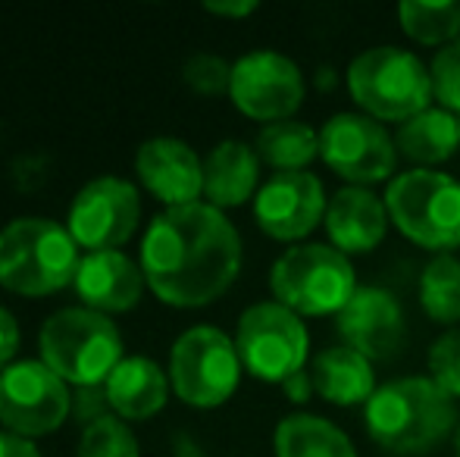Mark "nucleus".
Listing matches in <instances>:
<instances>
[{
	"instance_id": "2eb2a0df",
	"label": "nucleus",
	"mask_w": 460,
	"mask_h": 457,
	"mask_svg": "<svg viewBox=\"0 0 460 457\" xmlns=\"http://www.w3.org/2000/svg\"><path fill=\"white\" fill-rule=\"evenodd\" d=\"M339 336L367 360H392L407 336L398 298L385 288L360 286L339 313Z\"/></svg>"
},
{
	"instance_id": "1a4fd4ad",
	"label": "nucleus",
	"mask_w": 460,
	"mask_h": 457,
	"mask_svg": "<svg viewBox=\"0 0 460 457\" xmlns=\"http://www.w3.org/2000/svg\"><path fill=\"white\" fill-rule=\"evenodd\" d=\"M235 347L251 376L282 385L307 364L310 336L295 311L279 301H261L238 317Z\"/></svg>"
},
{
	"instance_id": "72a5a7b5",
	"label": "nucleus",
	"mask_w": 460,
	"mask_h": 457,
	"mask_svg": "<svg viewBox=\"0 0 460 457\" xmlns=\"http://www.w3.org/2000/svg\"><path fill=\"white\" fill-rule=\"evenodd\" d=\"M282 391H285V398H288L291 404H304L310 395H314V376H310L307 370H301V373H295V376H288L282 382Z\"/></svg>"
},
{
	"instance_id": "7ed1b4c3",
	"label": "nucleus",
	"mask_w": 460,
	"mask_h": 457,
	"mask_svg": "<svg viewBox=\"0 0 460 457\" xmlns=\"http://www.w3.org/2000/svg\"><path fill=\"white\" fill-rule=\"evenodd\" d=\"M79 244L66 226L41 216H22L0 229V286L25 298H44L79 273Z\"/></svg>"
},
{
	"instance_id": "f03ea898",
	"label": "nucleus",
	"mask_w": 460,
	"mask_h": 457,
	"mask_svg": "<svg viewBox=\"0 0 460 457\" xmlns=\"http://www.w3.org/2000/svg\"><path fill=\"white\" fill-rule=\"evenodd\" d=\"M364 423L369 439L388 454L420 457L448 439L457 410L455 398L438 389L432 376H404L376 389Z\"/></svg>"
},
{
	"instance_id": "a211bd4d",
	"label": "nucleus",
	"mask_w": 460,
	"mask_h": 457,
	"mask_svg": "<svg viewBox=\"0 0 460 457\" xmlns=\"http://www.w3.org/2000/svg\"><path fill=\"white\" fill-rule=\"evenodd\" d=\"M388 207L385 198H379L369 189H358V185H345L329 198L326 207V235L332 248L341 254H369L376 244L385 238L388 232Z\"/></svg>"
},
{
	"instance_id": "7c9ffc66",
	"label": "nucleus",
	"mask_w": 460,
	"mask_h": 457,
	"mask_svg": "<svg viewBox=\"0 0 460 457\" xmlns=\"http://www.w3.org/2000/svg\"><path fill=\"white\" fill-rule=\"evenodd\" d=\"M107 408H110V401H107V389H103V385L75 389L73 410H75V417H79V420H85V426H88V423H94V420H101V417H107Z\"/></svg>"
},
{
	"instance_id": "412c9836",
	"label": "nucleus",
	"mask_w": 460,
	"mask_h": 457,
	"mask_svg": "<svg viewBox=\"0 0 460 457\" xmlns=\"http://www.w3.org/2000/svg\"><path fill=\"white\" fill-rule=\"evenodd\" d=\"M310 376H314L316 395L335 408H354V404L367 408V401L376 395L373 360L351 351L348 345H335L316 354Z\"/></svg>"
},
{
	"instance_id": "c85d7f7f",
	"label": "nucleus",
	"mask_w": 460,
	"mask_h": 457,
	"mask_svg": "<svg viewBox=\"0 0 460 457\" xmlns=\"http://www.w3.org/2000/svg\"><path fill=\"white\" fill-rule=\"evenodd\" d=\"M182 79L191 92L213 98V94H226L232 88V66L217 54H194L185 60Z\"/></svg>"
},
{
	"instance_id": "39448f33",
	"label": "nucleus",
	"mask_w": 460,
	"mask_h": 457,
	"mask_svg": "<svg viewBox=\"0 0 460 457\" xmlns=\"http://www.w3.org/2000/svg\"><path fill=\"white\" fill-rule=\"evenodd\" d=\"M345 79L360 110L379 122H407L432 101L429 66L394 44H379L358 54Z\"/></svg>"
},
{
	"instance_id": "bb28decb",
	"label": "nucleus",
	"mask_w": 460,
	"mask_h": 457,
	"mask_svg": "<svg viewBox=\"0 0 460 457\" xmlns=\"http://www.w3.org/2000/svg\"><path fill=\"white\" fill-rule=\"evenodd\" d=\"M79 457H141L138 439L119 417L107 414L88 423L79 439Z\"/></svg>"
},
{
	"instance_id": "473e14b6",
	"label": "nucleus",
	"mask_w": 460,
	"mask_h": 457,
	"mask_svg": "<svg viewBox=\"0 0 460 457\" xmlns=\"http://www.w3.org/2000/svg\"><path fill=\"white\" fill-rule=\"evenodd\" d=\"M204 10L223 19H244L257 13V0H207Z\"/></svg>"
},
{
	"instance_id": "ddd939ff",
	"label": "nucleus",
	"mask_w": 460,
	"mask_h": 457,
	"mask_svg": "<svg viewBox=\"0 0 460 457\" xmlns=\"http://www.w3.org/2000/svg\"><path fill=\"white\" fill-rule=\"evenodd\" d=\"M232 104L261 122H282L301 107L304 73L279 50H251L232 63Z\"/></svg>"
},
{
	"instance_id": "c756f323",
	"label": "nucleus",
	"mask_w": 460,
	"mask_h": 457,
	"mask_svg": "<svg viewBox=\"0 0 460 457\" xmlns=\"http://www.w3.org/2000/svg\"><path fill=\"white\" fill-rule=\"evenodd\" d=\"M429 376L442 391L460 398V330H448L429 347Z\"/></svg>"
},
{
	"instance_id": "f257e3e1",
	"label": "nucleus",
	"mask_w": 460,
	"mask_h": 457,
	"mask_svg": "<svg viewBox=\"0 0 460 457\" xmlns=\"http://www.w3.org/2000/svg\"><path fill=\"white\" fill-rule=\"evenodd\" d=\"M147 288L170 307H207L223 298L242 269V235L210 204L166 207L141 244Z\"/></svg>"
},
{
	"instance_id": "dca6fc26",
	"label": "nucleus",
	"mask_w": 460,
	"mask_h": 457,
	"mask_svg": "<svg viewBox=\"0 0 460 457\" xmlns=\"http://www.w3.org/2000/svg\"><path fill=\"white\" fill-rule=\"evenodd\" d=\"M141 185L166 207H188L204 195V160L179 138H151L135 154Z\"/></svg>"
},
{
	"instance_id": "9b49d317",
	"label": "nucleus",
	"mask_w": 460,
	"mask_h": 457,
	"mask_svg": "<svg viewBox=\"0 0 460 457\" xmlns=\"http://www.w3.org/2000/svg\"><path fill=\"white\" fill-rule=\"evenodd\" d=\"M73 398L44 360H19L0 373V423L22 439L57 433Z\"/></svg>"
},
{
	"instance_id": "6e6552de",
	"label": "nucleus",
	"mask_w": 460,
	"mask_h": 457,
	"mask_svg": "<svg viewBox=\"0 0 460 457\" xmlns=\"http://www.w3.org/2000/svg\"><path fill=\"white\" fill-rule=\"evenodd\" d=\"M242 357L217 326H194L182 332L170 351V385L188 408H219L238 389Z\"/></svg>"
},
{
	"instance_id": "cd10ccee",
	"label": "nucleus",
	"mask_w": 460,
	"mask_h": 457,
	"mask_svg": "<svg viewBox=\"0 0 460 457\" xmlns=\"http://www.w3.org/2000/svg\"><path fill=\"white\" fill-rule=\"evenodd\" d=\"M432 94L448 113L460 116V38L432 57Z\"/></svg>"
},
{
	"instance_id": "4468645a",
	"label": "nucleus",
	"mask_w": 460,
	"mask_h": 457,
	"mask_svg": "<svg viewBox=\"0 0 460 457\" xmlns=\"http://www.w3.org/2000/svg\"><path fill=\"white\" fill-rule=\"evenodd\" d=\"M329 198L314 172H276L261 185L254 220L276 242H301L326 220Z\"/></svg>"
},
{
	"instance_id": "b1692460",
	"label": "nucleus",
	"mask_w": 460,
	"mask_h": 457,
	"mask_svg": "<svg viewBox=\"0 0 460 457\" xmlns=\"http://www.w3.org/2000/svg\"><path fill=\"white\" fill-rule=\"evenodd\" d=\"M254 151L261 163L273 166L276 172H304L320 157V132L297 119L270 122L257 135Z\"/></svg>"
},
{
	"instance_id": "f8f14e48",
	"label": "nucleus",
	"mask_w": 460,
	"mask_h": 457,
	"mask_svg": "<svg viewBox=\"0 0 460 457\" xmlns=\"http://www.w3.org/2000/svg\"><path fill=\"white\" fill-rule=\"evenodd\" d=\"M138 220V189L126 179L101 176L75 195L66 229L79 248H85L88 254H97V250H119L135 235Z\"/></svg>"
},
{
	"instance_id": "c9c22d12",
	"label": "nucleus",
	"mask_w": 460,
	"mask_h": 457,
	"mask_svg": "<svg viewBox=\"0 0 460 457\" xmlns=\"http://www.w3.org/2000/svg\"><path fill=\"white\" fill-rule=\"evenodd\" d=\"M172 454H176V457H207L204 448H200L198 442H194L191 435H185V433L172 435Z\"/></svg>"
},
{
	"instance_id": "393cba45",
	"label": "nucleus",
	"mask_w": 460,
	"mask_h": 457,
	"mask_svg": "<svg viewBox=\"0 0 460 457\" xmlns=\"http://www.w3.org/2000/svg\"><path fill=\"white\" fill-rule=\"evenodd\" d=\"M420 307L436 323L460 320V260L451 254H436L420 276Z\"/></svg>"
},
{
	"instance_id": "f704fd0d",
	"label": "nucleus",
	"mask_w": 460,
	"mask_h": 457,
	"mask_svg": "<svg viewBox=\"0 0 460 457\" xmlns=\"http://www.w3.org/2000/svg\"><path fill=\"white\" fill-rule=\"evenodd\" d=\"M0 457H41L31 439L16 433H0Z\"/></svg>"
},
{
	"instance_id": "6ab92c4d",
	"label": "nucleus",
	"mask_w": 460,
	"mask_h": 457,
	"mask_svg": "<svg viewBox=\"0 0 460 457\" xmlns=\"http://www.w3.org/2000/svg\"><path fill=\"white\" fill-rule=\"evenodd\" d=\"M261 182V157L244 141H219L204 160V195L210 207H242Z\"/></svg>"
},
{
	"instance_id": "20e7f679",
	"label": "nucleus",
	"mask_w": 460,
	"mask_h": 457,
	"mask_svg": "<svg viewBox=\"0 0 460 457\" xmlns=\"http://www.w3.org/2000/svg\"><path fill=\"white\" fill-rule=\"evenodd\" d=\"M41 360L75 389L107 385L122 364V336L113 320L88 307H63L38 336Z\"/></svg>"
},
{
	"instance_id": "423d86ee",
	"label": "nucleus",
	"mask_w": 460,
	"mask_h": 457,
	"mask_svg": "<svg viewBox=\"0 0 460 457\" xmlns=\"http://www.w3.org/2000/svg\"><path fill=\"white\" fill-rule=\"evenodd\" d=\"M270 288L279 304L297 317H339L358 292V276L332 244H295L270 269Z\"/></svg>"
},
{
	"instance_id": "a878e982",
	"label": "nucleus",
	"mask_w": 460,
	"mask_h": 457,
	"mask_svg": "<svg viewBox=\"0 0 460 457\" xmlns=\"http://www.w3.org/2000/svg\"><path fill=\"white\" fill-rule=\"evenodd\" d=\"M398 22L407 38L417 44H442L448 48L460 38V0L429 4V0H404L398 6Z\"/></svg>"
},
{
	"instance_id": "4be33fe9",
	"label": "nucleus",
	"mask_w": 460,
	"mask_h": 457,
	"mask_svg": "<svg viewBox=\"0 0 460 457\" xmlns=\"http://www.w3.org/2000/svg\"><path fill=\"white\" fill-rule=\"evenodd\" d=\"M398 157L417 163V170H432L460 151V116L445 107H426L413 119L401 122L394 132Z\"/></svg>"
},
{
	"instance_id": "e433bc0d",
	"label": "nucleus",
	"mask_w": 460,
	"mask_h": 457,
	"mask_svg": "<svg viewBox=\"0 0 460 457\" xmlns=\"http://www.w3.org/2000/svg\"><path fill=\"white\" fill-rule=\"evenodd\" d=\"M455 452H457V457H460V426H457V433H455Z\"/></svg>"
},
{
	"instance_id": "0eeeda50",
	"label": "nucleus",
	"mask_w": 460,
	"mask_h": 457,
	"mask_svg": "<svg viewBox=\"0 0 460 457\" xmlns=\"http://www.w3.org/2000/svg\"><path fill=\"white\" fill-rule=\"evenodd\" d=\"M392 226L426 250L460 244V182L438 170H407L385 189Z\"/></svg>"
},
{
	"instance_id": "5701e85b",
	"label": "nucleus",
	"mask_w": 460,
	"mask_h": 457,
	"mask_svg": "<svg viewBox=\"0 0 460 457\" xmlns=\"http://www.w3.org/2000/svg\"><path fill=\"white\" fill-rule=\"evenodd\" d=\"M273 448L276 457H358L351 439L316 414H291L279 420Z\"/></svg>"
},
{
	"instance_id": "2f4dec72",
	"label": "nucleus",
	"mask_w": 460,
	"mask_h": 457,
	"mask_svg": "<svg viewBox=\"0 0 460 457\" xmlns=\"http://www.w3.org/2000/svg\"><path fill=\"white\" fill-rule=\"evenodd\" d=\"M19 351V326L6 307H0V373L10 366V360Z\"/></svg>"
},
{
	"instance_id": "aec40b11",
	"label": "nucleus",
	"mask_w": 460,
	"mask_h": 457,
	"mask_svg": "<svg viewBox=\"0 0 460 457\" xmlns=\"http://www.w3.org/2000/svg\"><path fill=\"white\" fill-rule=\"evenodd\" d=\"M107 401L119 420H147L160 414L170 398V379L151 357H122L107 379Z\"/></svg>"
},
{
	"instance_id": "9d476101",
	"label": "nucleus",
	"mask_w": 460,
	"mask_h": 457,
	"mask_svg": "<svg viewBox=\"0 0 460 457\" xmlns=\"http://www.w3.org/2000/svg\"><path fill=\"white\" fill-rule=\"evenodd\" d=\"M320 157L335 176L367 189L394 176L398 147L385 126L373 116L335 113L320 128Z\"/></svg>"
},
{
	"instance_id": "f3484780",
	"label": "nucleus",
	"mask_w": 460,
	"mask_h": 457,
	"mask_svg": "<svg viewBox=\"0 0 460 457\" xmlns=\"http://www.w3.org/2000/svg\"><path fill=\"white\" fill-rule=\"evenodd\" d=\"M145 269L122 250H97L85 254L75 273V292L88 311L97 313H126L141 301L145 292Z\"/></svg>"
}]
</instances>
